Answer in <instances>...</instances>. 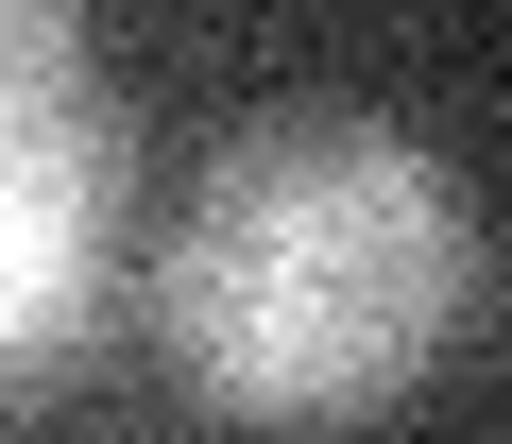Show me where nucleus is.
I'll return each mask as SVG.
<instances>
[{"label": "nucleus", "mask_w": 512, "mask_h": 444, "mask_svg": "<svg viewBox=\"0 0 512 444\" xmlns=\"http://www.w3.org/2000/svg\"><path fill=\"white\" fill-rule=\"evenodd\" d=\"M478 325V205L393 120H256L154 240V359L256 427H359Z\"/></svg>", "instance_id": "1"}, {"label": "nucleus", "mask_w": 512, "mask_h": 444, "mask_svg": "<svg viewBox=\"0 0 512 444\" xmlns=\"http://www.w3.org/2000/svg\"><path fill=\"white\" fill-rule=\"evenodd\" d=\"M120 291V137L69 0H0V393H35Z\"/></svg>", "instance_id": "2"}]
</instances>
